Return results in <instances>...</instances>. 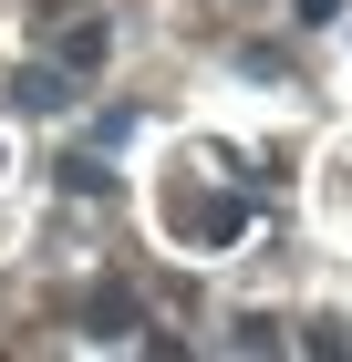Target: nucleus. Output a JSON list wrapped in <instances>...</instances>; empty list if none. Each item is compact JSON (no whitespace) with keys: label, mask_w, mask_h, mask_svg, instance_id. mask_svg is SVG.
Segmentation results:
<instances>
[{"label":"nucleus","mask_w":352,"mask_h":362,"mask_svg":"<svg viewBox=\"0 0 352 362\" xmlns=\"http://www.w3.org/2000/svg\"><path fill=\"white\" fill-rule=\"evenodd\" d=\"M187 249H239L249 238V197H187Z\"/></svg>","instance_id":"nucleus-1"},{"label":"nucleus","mask_w":352,"mask_h":362,"mask_svg":"<svg viewBox=\"0 0 352 362\" xmlns=\"http://www.w3.org/2000/svg\"><path fill=\"white\" fill-rule=\"evenodd\" d=\"M104 52H114V31H104V21H73V31H62V73H73V83H83Z\"/></svg>","instance_id":"nucleus-2"},{"label":"nucleus","mask_w":352,"mask_h":362,"mask_svg":"<svg viewBox=\"0 0 352 362\" xmlns=\"http://www.w3.org/2000/svg\"><path fill=\"white\" fill-rule=\"evenodd\" d=\"M300 21H311V31H322V21H342V0H300Z\"/></svg>","instance_id":"nucleus-3"}]
</instances>
